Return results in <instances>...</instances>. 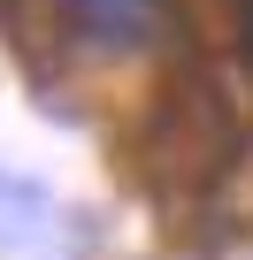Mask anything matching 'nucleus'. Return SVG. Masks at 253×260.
Here are the masks:
<instances>
[{"mask_svg":"<svg viewBox=\"0 0 253 260\" xmlns=\"http://www.w3.org/2000/svg\"><path fill=\"white\" fill-rule=\"evenodd\" d=\"M62 31L92 54H138L169 31L161 0H62Z\"/></svg>","mask_w":253,"mask_h":260,"instance_id":"nucleus-1","label":"nucleus"}]
</instances>
